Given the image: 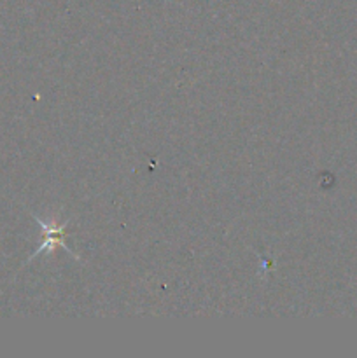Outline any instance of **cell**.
Returning a JSON list of instances; mask_svg holds the SVG:
<instances>
[{"label":"cell","mask_w":357,"mask_h":358,"mask_svg":"<svg viewBox=\"0 0 357 358\" xmlns=\"http://www.w3.org/2000/svg\"><path fill=\"white\" fill-rule=\"evenodd\" d=\"M37 222L41 224V227L42 229H44V234H46V241L44 243H42V247L38 248L37 250V254L38 252H44V250H48V248H52L55 247V245H65L62 241V236L65 233H63V227H55V226H48V224H44L42 222V220H38L37 219Z\"/></svg>","instance_id":"cell-1"}]
</instances>
